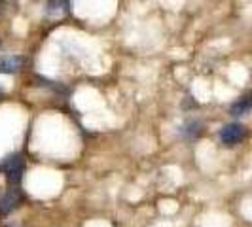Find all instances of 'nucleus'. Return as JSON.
Segmentation results:
<instances>
[{
  "instance_id": "f257e3e1",
  "label": "nucleus",
  "mask_w": 252,
  "mask_h": 227,
  "mask_svg": "<svg viewBox=\"0 0 252 227\" xmlns=\"http://www.w3.org/2000/svg\"><path fill=\"white\" fill-rule=\"evenodd\" d=\"M23 169H25V163H23V157L19 153H12V155L4 157L0 163V172H4V176L12 188L19 186V182L23 178Z\"/></svg>"
},
{
  "instance_id": "f03ea898",
  "label": "nucleus",
  "mask_w": 252,
  "mask_h": 227,
  "mask_svg": "<svg viewBox=\"0 0 252 227\" xmlns=\"http://www.w3.org/2000/svg\"><path fill=\"white\" fill-rule=\"evenodd\" d=\"M247 137V129L241 123H227L220 131V140L224 146H235Z\"/></svg>"
},
{
  "instance_id": "7ed1b4c3",
  "label": "nucleus",
  "mask_w": 252,
  "mask_h": 227,
  "mask_svg": "<svg viewBox=\"0 0 252 227\" xmlns=\"http://www.w3.org/2000/svg\"><path fill=\"white\" fill-rule=\"evenodd\" d=\"M21 191L17 188H10L2 197H0V214H10L21 204Z\"/></svg>"
},
{
  "instance_id": "20e7f679",
  "label": "nucleus",
  "mask_w": 252,
  "mask_h": 227,
  "mask_svg": "<svg viewBox=\"0 0 252 227\" xmlns=\"http://www.w3.org/2000/svg\"><path fill=\"white\" fill-rule=\"evenodd\" d=\"M23 66V57L21 55H6L0 57V74H15Z\"/></svg>"
},
{
  "instance_id": "39448f33",
  "label": "nucleus",
  "mask_w": 252,
  "mask_h": 227,
  "mask_svg": "<svg viewBox=\"0 0 252 227\" xmlns=\"http://www.w3.org/2000/svg\"><path fill=\"white\" fill-rule=\"evenodd\" d=\"M251 110H252V91L247 93V95H243L239 101H235L231 104V108H229L231 115H247Z\"/></svg>"
},
{
  "instance_id": "423d86ee",
  "label": "nucleus",
  "mask_w": 252,
  "mask_h": 227,
  "mask_svg": "<svg viewBox=\"0 0 252 227\" xmlns=\"http://www.w3.org/2000/svg\"><path fill=\"white\" fill-rule=\"evenodd\" d=\"M201 129H203V125L199 121H188V123L182 125L180 133H182L184 137H188V139H193V137H199V135H201Z\"/></svg>"
},
{
  "instance_id": "0eeeda50",
  "label": "nucleus",
  "mask_w": 252,
  "mask_h": 227,
  "mask_svg": "<svg viewBox=\"0 0 252 227\" xmlns=\"http://www.w3.org/2000/svg\"><path fill=\"white\" fill-rule=\"evenodd\" d=\"M66 6H68V2L66 0H50V4H48V15H63L66 12Z\"/></svg>"
},
{
  "instance_id": "6e6552de",
  "label": "nucleus",
  "mask_w": 252,
  "mask_h": 227,
  "mask_svg": "<svg viewBox=\"0 0 252 227\" xmlns=\"http://www.w3.org/2000/svg\"><path fill=\"white\" fill-rule=\"evenodd\" d=\"M6 227H17V226H6Z\"/></svg>"
}]
</instances>
